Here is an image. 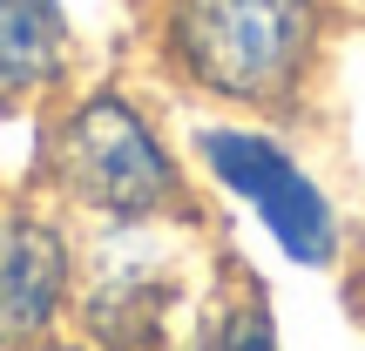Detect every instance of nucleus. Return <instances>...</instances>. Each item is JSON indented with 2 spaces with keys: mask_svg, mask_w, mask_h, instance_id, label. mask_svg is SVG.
I'll return each instance as SVG.
<instances>
[{
  "mask_svg": "<svg viewBox=\"0 0 365 351\" xmlns=\"http://www.w3.org/2000/svg\"><path fill=\"white\" fill-rule=\"evenodd\" d=\"M325 0H170V61L217 102H291L312 75Z\"/></svg>",
  "mask_w": 365,
  "mask_h": 351,
  "instance_id": "nucleus-1",
  "label": "nucleus"
},
{
  "mask_svg": "<svg viewBox=\"0 0 365 351\" xmlns=\"http://www.w3.org/2000/svg\"><path fill=\"white\" fill-rule=\"evenodd\" d=\"M54 176L102 223H149L176 203V162L129 95H88L54 135Z\"/></svg>",
  "mask_w": 365,
  "mask_h": 351,
  "instance_id": "nucleus-2",
  "label": "nucleus"
},
{
  "mask_svg": "<svg viewBox=\"0 0 365 351\" xmlns=\"http://www.w3.org/2000/svg\"><path fill=\"white\" fill-rule=\"evenodd\" d=\"M196 156L203 169L223 182L230 196H244L257 209V223L271 230V243L284 250L298 271L339 257V216H331V196L304 176V162L291 149H277L257 129H203L196 135Z\"/></svg>",
  "mask_w": 365,
  "mask_h": 351,
  "instance_id": "nucleus-3",
  "label": "nucleus"
},
{
  "mask_svg": "<svg viewBox=\"0 0 365 351\" xmlns=\"http://www.w3.org/2000/svg\"><path fill=\"white\" fill-rule=\"evenodd\" d=\"M68 284H75V257H68V236L48 216H0V351L34 345L54 325Z\"/></svg>",
  "mask_w": 365,
  "mask_h": 351,
  "instance_id": "nucleus-4",
  "label": "nucleus"
},
{
  "mask_svg": "<svg viewBox=\"0 0 365 351\" xmlns=\"http://www.w3.org/2000/svg\"><path fill=\"white\" fill-rule=\"evenodd\" d=\"M68 68L61 0H0V108L54 88Z\"/></svg>",
  "mask_w": 365,
  "mask_h": 351,
  "instance_id": "nucleus-5",
  "label": "nucleus"
},
{
  "mask_svg": "<svg viewBox=\"0 0 365 351\" xmlns=\"http://www.w3.org/2000/svg\"><path fill=\"white\" fill-rule=\"evenodd\" d=\"M190 351H277V325H271V311H264V298L250 290L244 304H223V311L196 331Z\"/></svg>",
  "mask_w": 365,
  "mask_h": 351,
  "instance_id": "nucleus-6",
  "label": "nucleus"
}]
</instances>
